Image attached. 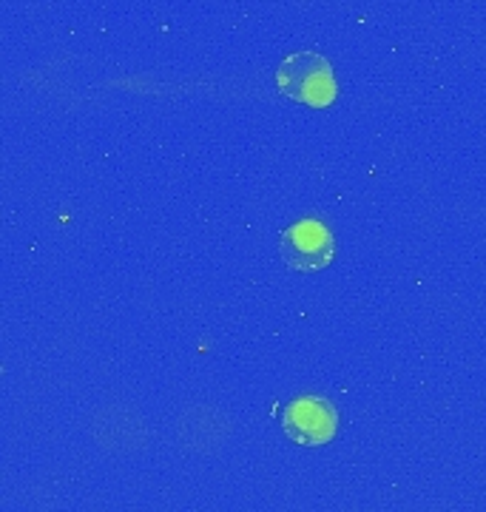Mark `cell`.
I'll list each match as a JSON object with an SVG mask.
<instances>
[{
  "instance_id": "cell-1",
  "label": "cell",
  "mask_w": 486,
  "mask_h": 512,
  "mask_svg": "<svg viewBox=\"0 0 486 512\" xmlns=\"http://www.w3.org/2000/svg\"><path fill=\"white\" fill-rule=\"evenodd\" d=\"M276 86L285 97L305 103L310 109H327L339 97L330 60L316 52H296L285 57L276 69Z\"/></svg>"
},
{
  "instance_id": "cell-2",
  "label": "cell",
  "mask_w": 486,
  "mask_h": 512,
  "mask_svg": "<svg viewBox=\"0 0 486 512\" xmlns=\"http://www.w3.org/2000/svg\"><path fill=\"white\" fill-rule=\"evenodd\" d=\"M279 254L285 265L299 274H316L324 271L336 256V239L330 228L319 220H299L282 231L279 237Z\"/></svg>"
},
{
  "instance_id": "cell-3",
  "label": "cell",
  "mask_w": 486,
  "mask_h": 512,
  "mask_svg": "<svg viewBox=\"0 0 486 512\" xmlns=\"http://www.w3.org/2000/svg\"><path fill=\"white\" fill-rule=\"evenodd\" d=\"M282 430L302 447H322L339 433V413L322 396H302L282 410Z\"/></svg>"
}]
</instances>
